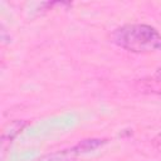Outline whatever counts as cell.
<instances>
[{"mask_svg":"<svg viewBox=\"0 0 161 161\" xmlns=\"http://www.w3.org/2000/svg\"><path fill=\"white\" fill-rule=\"evenodd\" d=\"M112 42L132 53H152L161 49V34L151 25L126 24L113 30Z\"/></svg>","mask_w":161,"mask_h":161,"instance_id":"obj_1","label":"cell"},{"mask_svg":"<svg viewBox=\"0 0 161 161\" xmlns=\"http://www.w3.org/2000/svg\"><path fill=\"white\" fill-rule=\"evenodd\" d=\"M99 145H102L101 140H86L82 143H79V145H77L69 150H63L60 152L47 155L42 158H38L36 161H72L77 156L97 148Z\"/></svg>","mask_w":161,"mask_h":161,"instance_id":"obj_2","label":"cell"}]
</instances>
